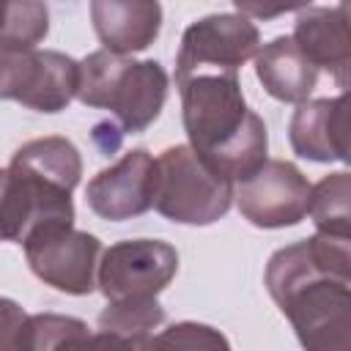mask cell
Segmentation results:
<instances>
[{"label": "cell", "mask_w": 351, "mask_h": 351, "mask_svg": "<svg viewBox=\"0 0 351 351\" xmlns=\"http://www.w3.org/2000/svg\"><path fill=\"white\" fill-rule=\"evenodd\" d=\"M170 77L156 60H132L126 55L96 49L80 60L77 99L85 107L110 110L121 134L145 132L162 112Z\"/></svg>", "instance_id": "3957f363"}, {"label": "cell", "mask_w": 351, "mask_h": 351, "mask_svg": "<svg viewBox=\"0 0 351 351\" xmlns=\"http://www.w3.org/2000/svg\"><path fill=\"white\" fill-rule=\"evenodd\" d=\"M288 140L302 159L348 165V90L299 101L288 123Z\"/></svg>", "instance_id": "8fae6325"}, {"label": "cell", "mask_w": 351, "mask_h": 351, "mask_svg": "<svg viewBox=\"0 0 351 351\" xmlns=\"http://www.w3.org/2000/svg\"><path fill=\"white\" fill-rule=\"evenodd\" d=\"M178 271V252L159 239H126L101 250L96 288L107 302L156 299Z\"/></svg>", "instance_id": "52a82bcc"}, {"label": "cell", "mask_w": 351, "mask_h": 351, "mask_svg": "<svg viewBox=\"0 0 351 351\" xmlns=\"http://www.w3.org/2000/svg\"><path fill=\"white\" fill-rule=\"evenodd\" d=\"M5 181L8 173L0 167V241H5Z\"/></svg>", "instance_id": "7402d4cb"}, {"label": "cell", "mask_w": 351, "mask_h": 351, "mask_svg": "<svg viewBox=\"0 0 351 351\" xmlns=\"http://www.w3.org/2000/svg\"><path fill=\"white\" fill-rule=\"evenodd\" d=\"M307 214L318 233L351 236V176L337 170L310 186Z\"/></svg>", "instance_id": "2e32d148"}, {"label": "cell", "mask_w": 351, "mask_h": 351, "mask_svg": "<svg viewBox=\"0 0 351 351\" xmlns=\"http://www.w3.org/2000/svg\"><path fill=\"white\" fill-rule=\"evenodd\" d=\"M310 181L288 159H266L252 176L233 186L241 217L255 228H291L307 217Z\"/></svg>", "instance_id": "9c48e42d"}, {"label": "cell", "mask_w": 351, "mask_h": 351, "mask_svg": "<svg viewBox=\"0 0 351 351\" xmlns=\"http://www.w3.org/2000/svg\"><path fill=\"white\" fill-rule=\"evenodd\" d=\"M5 14H8V0H0V30L5 25Z\"/></svg>", "instance_id": "603a6c76"}, {"label": "cell", "mask_w": 351, "mask_h": 351, "mask_svg": "<svg viewBox=\"0 0 351 351\" xmlns=\"http://www.w3.org/2000/svg\"><path fill=\"white\" fill-rule=\"evenodd\" d=\"M90 332L88 324L74 315H58V313H38L27 315L19 332V346L25 351H47V348H74L88 346Z\"/></svg>", "instance_id": "e0dca14e"}, {"label": "cell", "mask_w": 351, "mask_h": 351, "mask_svg": "<svg viewBox=\"0 0 351 351\" xmlns=\"http://www.w3.org/2000/svg\"><path fill=\"white\" fill-rule=\"evenodd\" d=\"M154 184L156 159L145 148H134L88 181L85 200L96 217L123 222L154 208Z\"/></svg>", "instance_id": "30bf717a"}, {"label": "cell", "mask_w": 351, "mask_h": 351, "mask_svg": "<svg viewBox=\"0 0 351 351\" xmlns=\"http://www.w3.org/2000/svg\"><path fill=\"white\" fill-rule=\"evenodd\" d=\"M80 60L58 49L0 47V99L38 112H60L77 99Z\"/></svg>", "instance_id": "5b68a950"}, {"label": "cell", "mask_w": 351, "mask_h": 351, "mask_svg": "<svg viewBox=\"0 0 351 351\" xmlns=\"http://www.w3.org/2000/svg\"><path fill=\"white\" fill-rule=\"evenodd\" d=\"M25 318H27L25 310L14 299L0 296V351L19 346V332H22Z\"/></svg>", "instance_id": "44dd1931"}, {"label": "cell", "mask_w": 351, "mask_h": 351, "mask_svg": "<svg viewBox=\"0 0 351 351\" xmlns=\"http://www.w3.org/2000/svg\"><path fill=\"white\" fill-rule=\"evenodd\" d=\"M230 3L247 19H263V22L277 19L288 11H302V8L313 5V0H230Z\"/></svg>", "instance_id": "ffe728a7"}, {"label": "cell", "mask_w": 351, "mask_h": 351, "mask_svg": "<svg viewBox=\"0 0 351 351\" xmlns=\"http://www.w3.org/2000/svg\"><path fill=\"white\" fill-rule=\"evenodd\" d=\"M30 271L49 288L69 296H88L96 291V269L101 241L77 230L74 225H49L33 230L22 241Z\"/></svg>", "instance_id": "8992f818"}, {"label": "cell", "mask_w": 351, "mask_h": 351, "mask_svg": "<svg viewBox=\"0 0 351 351\" xmlns=\"http://www.w3.org/2000/svg\"><path fill=\"white\" fill-rule=\"evenodd\" d=\"M351 236L315 233L280 247L266 263V291L310 351L351 346Z\"/></svg>", "instance_id": "6da1fadb"}, {"label": "cell", "mask_w": 351, "mask_h": 351, "mask_svg": "<svg viewBox=\"0 0 351 351\" xmlns=\"http://www.w3.org/2000/svg\"><path fill=\"white\" fill-rule=\"evenodd\" d=\"M151 346H176V348H228V337H222L214 326L197 321H181L167 326L162 335L151 337Z\"/></svg>", "instance_id": "d6986e66"}, {"label": "cell", "mask_w": 351, "mask_h": 351, "mask_svg": "<svg viewBox=\"0 0 351 351\" xmlns=\"http://www.w3.org/2000/svg\"><path fill=\"white\" fill-rule=\"evenodd\" d=\"M233 181L217 173L192 145H170L156 159L154 208L178 225H214L230 211Z\"/></svg>", "instance_id": "277c9868"}, {"label": "cell", "mask_w": 351, "mask_h": 351, "mask_svg": "<svg viewBox=\"0 0 351 351\" xmlns=\"http://www.w3.org/2000/svg\"><path fill=\"white\" fill-rule=\"evenodd\" d=\"M90 22L104 49L132 55L159 38L162 5L159 0H90Z\"/></svg>", "instance_id": "4fadbf2b"}, {"label": "cell", "mask_w": 351, "mask_h": 351, "mask_svg": "<svg viewBox=\"0 0 351 351\" xmlns=\"http://www.w3.org/2000/svg\"><path fill=\"white\" fill-rule=\"evenodd\" d=\"M189 145L225 178L244 181L269 154V132L244 101L239 71H192L176 80Z\"/></svg>", "instance_id": "7a4b0ae2"}, {"label": "cell", "mask_w": 351, "mask_h": 351, "mask_svg": "<svg viewBox=\"0 0 351 351\" xmlns=\"http://www.w3.org/2000/svg\"><path fill=\"white\" fill-rule=\"evenodd\" d=\"M165 324V307L156 299H121L107 302L99 313V335H90L88 346H121L148 348L151 332Z\"/></svg>", "instance_id": "9a60e30c"}, {"label": "cell", "mask_w": 351, "mask_h": 351, "mask_svg": "<svg viewBox=\"0 0 351 351\" xmlns=\"http://www.w3.org/2000/svg\"><path fill=\"white\" fill-rule=\"evenodd\" d=\"M255 77L271 99L288 104L310 99L318 85V69L291 36H277L255 52Z\"/></svg>", "instance_id": "5bb4252c"}, {"label": "cell", "mask_w": 351, "mask_h": 351, "mask_svg": "<svg viewBox=\"0 0 351 351\" xmlns=\"http://www.w3.org/2000/svg\"><path fill=\"white\" fill-rule=\"evenodd\" d=\"M258 49L261 33L244 14H208L184 30L176 80L192 71H239Z\"/></svg>", "instance_id": "ba28073f"}, {"label": "cell", "mask_w": 351, "mask_h": 351, "mask_svg": "<svg viewBox=\"0 0 351 351\" xmlns=\"http://www.w3.org/2000/svg\"><path fill=\"white\" fill-rule=\"evenodd\" d=\"M296 47L307 55V60L321 71H326L337 88L348 90L351 74V41H348V3L340 5H307L299 11L293 22Z\"/></svg>", "instance_id": "7c38bea8"}, {"label": "cell", "mask_w": 351, "mask_h": 351, "mask_svg": "<svg viewBox=\"0 0 351 351\" xmlns=\"http://www.w3.org/2000/svg\"><path fill=\"white\" fill-rule=\"evenodd\" d=\"M49 33V8L44 0H8L5 25L0 30V47L33 49Z\"/></svg>", "instance_id": "ac0fdd59"}]
</instances>
